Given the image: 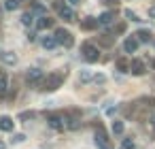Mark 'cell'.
<instances>
[{"instance_id": "cell-1", "label": "cell", "mask_w": 155, "mask_h": 149, "mask_svg": "<svg viewBox=\"0 0 155 149\" xmlns=\"http://www.w3.org/2000/svg\"><path fill=\"white\" fill-rule=\"evenodd\" d=\"M62 81H64V75H62V73H51V75H47V79L41 83V85H43L41 90H45V92H55V90L62 85Z\"/></svg>"}, {"instance_id": "cell-2", "label": "cell", "mask_w": 155, "mask_h": 149, "mask_svg": "<svg viewBox=\"0 0 155 149\" xmlns=\"http://www.w3.org/2000/svg\"><path fill=\"white\" fill-rule=\"evenodd\" d=\"M47 124H49L53 130H64V128L68 126V121H66V117H64L62 113H49V115H47Z\"/></svg>"}, {"instance_id": "cell-3", "label": "cell", "mask_w": 155, "mask_h": 149, "mask_svg": "<svg viewBox=\"0 0 155 149\" xmlns=\"http://www.w3.org/2000/svg\"><path fill=\"white\" fill-rule=\"evenodd\" d=\"M53 36H55V41H58V45H64V47H72V45H74L72 34H70L68 30H64V28H58Z\"/></svg>"}, {"instance_id": "cell-4", "label": "cell", "mask_w": 155, "mask_h": 149, "mask_svg": "<svg viewBox=\"0 0 155 149\" xmlns=\"http://www.w3.org/2000/svg\"><path fill=\"white\" fill-rule=\"evenodd\" d=\"M81 51H83V56H85L87 62H98V58H100V51H98V47L94 43H83Z\"/></svg>"}, {"instance_id": "cell-5", "label": "cell", "mask_w": 155, "mask_h": 149, "mask_svg": "<svg viewBox=\"0 0 155 149\" xmlns=\"http://www.w3.org/2000/svg\"><path fill=\"white\" fill-rule=\"evenodd\" d=\"M55 9H58V13H60V17H62L64 22H74V11H72L70 7H66V5H62V2H55Z\"/></svg>"}, {"instance_id": "cell-6", "label": "cell", "mask_w": 155, "mask_h": 149, "mask_svg": "<svg viewBox=\"0 0 155 149\" xmlns=\"http://www.w3.org/2000/svg\"><path fill=\"white\" fill-rule=\"evenodd\" d=\"M138 43H140V41L136 39V34H134V36H127V39L123 41V51H125V53H134V51L138 49Z\"/></svg>"}, {"instance_id": "cell-7", "label": "cell", "mask_w": 155, "mask_h": 149, "mask_svg": "<svg viewBox=\"0 0 155 149\" xmlns=\"http://www.w3.org/2000/svg\"><path fill=\"white\" fill-rule=\"evenodd\" d=\"M130 73L136 75V77H140V75L147 73V68H144V64H142L140 60H132V62H130Z\"/></svg>"}, {"instance_id": "cell-8", "label": "cell", "mask_w": 155, "mask_h": 149, "mask_svg": "<svg viewBox=\"0 0 155 149\" xmlns=\"http://www.w3.org/2000/svg\"><path fill=\"white\" fill-rule=\"evenodd\" d=\"M43 79V73L38 70V68H30L28 73H26V81L28 83H36V81H41Z\"/></svg>"}, {"instance_id": "cell-9", "label": "cell", "mask_w": 155, "mask_h": 149, "mask_svg": "<svg viewBox=\"0 0 155 149\" xmlns=\"http://www.w3.org/2000/svg\"><path fill=\"white\" fill-rule=\"evenodd\" d=\"M98 26H100V22H98L96 17H85V19L81 22V28H83V30H96Z\"/></svg>"}, {"instance_id": "cell-10", "label": "cell", "mask_w": 155, "mask_h": 149, "mask_svg": "<svg viewBox=\"0 0 155 149\" xmlns=\"http://www.w3.org/2000/svg\"><path fill=\"white\" fill-rule=\"evenodd\" d=\"M13 126H15V121H13L9 115H2V117H0V130L11 132V130H13Z\"/></svg>"}, {"instance_id": "cell-11", "label": "cell", "mask_w": 155, "mask_h": 149, "mask_svg": "<svg viewBox=\"0 0 155 149\" xmlns=\"http://www.w3.org/2000/svg\"><path fill=\"white\" fill-rule=\"evenodd\" d=\"M0 60H2L5 64H9V66L17 64V56H15L13 51H2V53H0Z\"/></svg>"}, {"instance_id": "cell-12", "label": "cell", "mask_w": 155, "mask_h": 149, "mask_svg": "<svg viewBox=\"0 0 155 149\" xmlns=\"http://www.w3.org/2000/svg\"><path fill=\"white\" fill-rule=\"evenodd\" d=\"M96 145H98V147H104V145H108V138H106V132H104V128H98V130H96Z\"/></svg>"}, {"instance_id": "cell-13", "label": "cell", "mask_w": 155, "mask_h": 149, "mask_svg": "<svg viewBox=\"0 0 155 149\" xmlns=\"http://www.w3.org/2000/svg\"><path fill=\"white\" fill-rule=\"evenodd\" d=\"M41 45H43L45 49H55V47H58V41H55V36H49V34H47V36L41 39Z\"/></svg>"}, {"instance_id": "cell-14", "label": "cell", "mask_w": 155, "mask_h": 149, "mask_svg": "<svg viewBox=\"0 0 155 149\" xmlns=\"http://www.w3.org/2000/svg\"><path fill=\"white\" fill-rule=\"evenodd\" d=\"M113 19H115V13H113V11H106V13H102V15L98 17L100 26H108V24H113Z\"/></svg>"}, {"instance_id": "cell-15", "label": "cell", "mask_w": 155, "mask_h": 149, "mask_svg": "<svg viewBox=\"0 0 155 149\" xmlns=\"http://www.w3.org/2000/svg\"><path fill=\"white\" fill-rule=\"evenodd\" d=\"M94 77H96V75H91V70L85 68V70L79 73V83H89V81H94Z\"/></svg>"}, {"instance_id": "cell-16", "label": "cell", "mask_w": 155, "mask_h": 149, "mask_svg": "<svg viewBox=\"0 0 155 149\" xmlns=\"http://www.w3.org/2000/svg\"><path fill=\"white\" fill-rule=\"evenodd\" d=\"M151 36H153V34H151L149 30H138V32H136V39H138L140 43H149Z\"/></svg>"}, {"instance_id": "cell-17", "label": "cell", "mask_w": 155, "mask_h": 149, "mask_svg": "<svg viewBox=\"0 0 155 149\" xmlns=\"http://www.w3.org/2000/svg\"><path fill=\"white\" fill-rule=\"evenodd\" d=\"M7 87H9V79H7L5 73H0V96L7 94Z\"/></svg>"}, {"instance_id": "cell-18", "label": "cell", "mask_w": 155, "mask_h": 149, "mask_svg": "<svg viewBox=\"0 0 155 149\" xmlns=\"http://www.w3.org/2000/svg\"><path fill=\"white\" fill-rule=\"evenodd\" d=\"M21 24L24 26H34V13L30 11V13H24L21 15Z\"/></svg>"}, {"instance_id": "cell-19", "label": "cell", "mask_w": 155, "mask_h": 149, "mask_svg": "<svg viewBox=\"0 0 155 149\" xmlns=\"http://www.w3.org/2000/svg\"><path fill=\"white\" fill-rule=\"evenodd\" d=\"M36 26H38V28H43V30H45V28H51V26H53V19H49V17L45 15V17H41V19H38V24H36Z\"/></svg>"}, {"instance_id": "cell-20", "label": "cell", "mask_w": 155, "mask_h": 149, "mask_svg": "<svg viewBox=\"0 0 155 149\" xmlns=\"http://www.w3.org/2000/svg\"><path fill=\"white\" fill-rule=\"evenodd\" d=\"M123 121H119V119H115L113 121V134H123Z\"/></svg>"}, {"instance_id": "cell-21", "label": "cell", "mask_w": 155, "mask_h": 149, "mask_svg": "<svg viewBox=\"0 0 155 149\" xmlns=\"http://www.w3.org/2000/svg\"><path fill=\"white\" fill-rule=\"evenodd\" d=\"M5 9H7V11L19 9V0H5Z\"/></svg>"}, {"instance_id": "cell-22", "label": "cell", "mask_w": 155, "mask_h": 149, "mask_svg": "<svg viewBox=\"0 0 155 149\" xmlns=\"http://www.w3.org/2000/svg\"><path fill=\"white\" fill-rule=\"evenodd\" d=\"M117 68H119L121 73H130V64H127L125 60H117Z\"/></svg>"}, {"instance_id": "cell-23", "label": "cell", "mask_w": 155, "mask_h": 149, "mask_svg": "<svg viewBox=\"0 0 155 149\" xmlns=\"http://www.w3.org/2000/svg\"><path fill=\"white\" fill-rule=\"evenodd\" d=\"M123 15H125L130 22H140V19H138V15H136L134 11H130V9H125V11H123Z\"/></svg>"}, {"instance_id": "cell-24", "label": "cell", "mask_w": 155, "mask_h": 149, "mask_svg": "<svg viewBox=\"0 0 155 149\" xmlns=\"http://www.w3.org/2000/svg\"><path fill=\"white\" fill-rule=\"evenodd\" d=\"M123 149H136L134 147V141L132 138H123Z\"/></svg>"}, {"instance_id": "cell-25", "label": "cell", "mask_w": 155, "mask_h": 149, "mask_svg": "<svg viewBox=\"0 0 155 149\" xmlns=\"http://www.w3.org/2000/svg\"><path fill=\"white\" fill-rule=\"evenodd\" d=\"M104 79H106L104 75H96V77H94V81H96V83H104Z\"/></svg>"}, {"instance_id": "cell-26", "label": "cell", "mask_w": 155, "mask_h": 149, "mask_svg": "<svg viewBox=\"0 0 155 149\" xmlns=\"http://www.w3.org/2000/svg\"><path fill=\"white\" fill-rule=\"evenodd\" d=\"M24 138H26V136H24V134H15V136H13V143H21V141H24Z\"/></svg>"}, {"instance_id": "cell-27", "label": "cell", "mask_w": 155, "mask_h": 149, "mask_svg": "<svg viewBox=\"0 0 155 149\" xmlns=\"http://www.w3.org/2000/svg\"><path fill=\"white\" fill-rule=\"evenodd\" d=\"M28 41H30V43L36 41V34H34V32H28Z\"/></svg>"}, {"instance_id": "cell-28", "label": "cell", "mask_w": 155, "mask_h": 149, "mask_svg": "<svg viewBox=\"0 0 155 149\" xmlns=\"http://www.w3.org/2000/svg\"><path fill=\"white\" fill-rule=\"evenodd\" d=\"M149 17H155V7H151V9H149Z\"/></svg>"}, {"instance_id": "cell-29", "label": "cell", "mask_w": 155, "mask_h": 149, "mask_svg": "<svg viewBox=\"0 0 155 149\" xmlns=\"http://www.w3.org/2000/svg\"><path fill=\"white\" fill-rule=\"evenodd\" d=\"M66 2H68V5H79L81 0H66Z\"/></svg>"}, {"instance_id": "cell-30", "label": "cell", "mask_w": 155, "mask_h": 149, "mask_svg": "<svg viewBox=\"0 0 155 149\" xmlns=\"http://www.w3.org/2000/svg\"><path fill=\"white\" fill-rule=\"evenodd\" d=\"M151 126H153V132H155V117L151 119Z\"/></svg>"}, {"instance_id": "cell-31", "label": "cell", "mask_w": 155, "mask_h": 149, "mask_svg": "<svg viewBox=\"0 0 155 149\" xmlns=\"http://www.w3.org/2000/svg\"><path fill=\"white\" fill-rule=\"evenodd\" d=\"M106 2H108V5H117V0H106Z\"/></svg>"}, {"instance_id": "cell-32", "label": "cell", "mask_w": 155, "mask_h": 149, "mask_svg": "<svg viewBox=\"0 0 155 149\" xmlns=\"http://www.w3.org/2000/svg\"><path fill=\"white\" fill-rule=\"evenodd\" d=\"M5 147H7V145H5V143H2V141H0V149H5Z\"/></svg>"}, {"instance_id": "cell-33", "label": "cell", "mask_w": 155, "mask_h": 149, "mask_svg": "<svg viewBox=\"0 0 155 149\" xmlns=\"http://www.w3.org/2000/svg\"><path fill=\"white\" fill-rule=\"evenodd\" d=\"M98 149H108V145H104V147H98Z\"/></svg>"}, {"instance_id": "cell-34", "label": "cell", "mask_w": 155, "mask_h": 149, "mask_svg": "<svg viewBox=\"0 0 155 149\" xmlns=\"http://www.w3.org/2000/svg\"><path fill=\"white\" fill-rule=\"evenodd\" d=\"M153 68H155V60H153Z\"/></svg>"}]
</instances>
